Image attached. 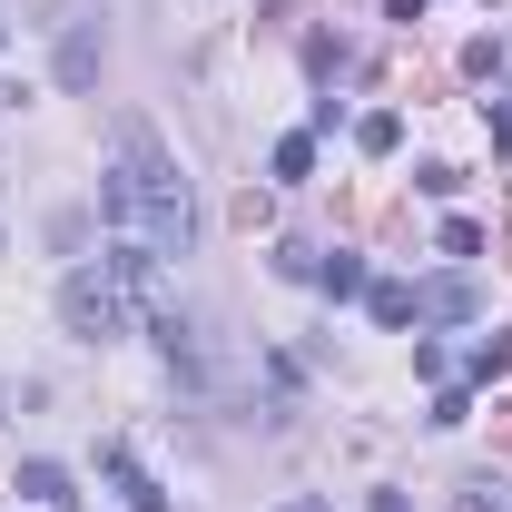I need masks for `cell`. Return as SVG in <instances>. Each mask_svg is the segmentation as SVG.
Wrapping results in <instances>:
<instances>
[{"label":"cell","mask_w":512,"mask_h":512,"mask_svg":"<svg viewBox=\"0 0 512 512\" xmlns=\"http://www.w3.org/2000/svg\"><path fill=\"white\" fill-rule=\"evenodd\" d=\"M128 316H138V296L109 276V256H99V266H69V276H60V325L79 335V345H119Z\"/></svg>","instance_id":"obj_2"},{"label":"cell","mask_w":512,"mask_h":512,"mask_svg":"<svg viewBox=\"0 0 512 512\" xmlns=\"http://www.w3.org/2000/svg\"><path fill=\"white\" fill-rule=\"evenodd\" d=\"M316 286L335 296V306H345V296H365L375 276H365V256H345V247H335V256H316Z\"/></svg>","instance_id":"obj_6"},{"label":"cell","mask_w":512,"mask_h":512,"mask_svg":"<svg viewBox=\"0 0 512 512\" xmlns=\"http://www.w3.org/2000/svg\"><path fill=\"white\" fill-rule=\"evenodd\" d=\"M463 512H503V493L493 483H463Z\"/></svg>","instance_id":"obj_14"},{"label":"cell","mask_w":512,"mask_h":512,"mask_svg":"<svg viewBox=\"0 0 512 512\" xmlns=\"http://www.w3.org/2000/svg\"><path fill=\"white\" fill-rule=\"evenodd\" d=\"M365 306H375V325L404 335V325H414V286H394V276H384V286H365Z\"/></svg>","instance_id":"obj_10"},{"label":"cell","mask_w":512,"mask_h":512,"mask_svg":"<svg viewBox=\"0 0 512 512\" xmlns=\"http://www.w3.org/2000/svg\"><path fill=\"white\" fill-rule=\"evenodd\" d=\"M266 168H276V178H306V168H316V128H286V138H276V158H266Z\"/></svg>","instance_id":"obj_11"},{"label":"cell","mask_w":512,"mask_h":512,"mask_svg":"<svg viewBox=\"0 0 512 512\" xmlns=\"http://www.w3.org/2000/svg\"><path fill=\"white\" fill-rule=\"evenodd\" d=\"M512 365V335H483V345H473V384H493Z\"/></svg>","instance_id":"obj_12"},{"label":"cell","mask_w":512,"mask_h":512,"mask_svg":"<svg viewBox=\"0 0 512 512\" xmlns=\"http://www.w3.org/2000/svg\"><path fill=\"white\" fill-rule=\"evenodd\" d=\"M355 148H365V158H394V148H404V119H394V109H365V119H355Z\"/></svg>","instance_id":"obj_9"},{"label":"cell","mask_w":512,"mask_h":512,"mask_svg":"<svg viewBox=\"0 0 512 512\" xmlns=\"http://www.w3.org/2000/svg\"><path fill=\"white\" fill-rule=\"evenodd\" d=\"M0 109H10V99H0Z\"/></svg>","instance_id":"obj_18"},{"label":"cell","mask_w":512,"mask_h":512,"mask_svg":"<svg viewBox=\"0 0 512 512\" xmlns=\"http://www.w3.org/2000/svg\"><path fill=\"white\" fill-rule=\"evenodd\" d=\"M0 40H10V20H0Z\"/></svg>","instance_id":"obj_17"},{"label":"cell","mask_w":512,"mask_h":512,"mask_svg":"<svg viewBox=\"0 0 512 512\" xmlns=\"http://www.w3.org/2000/svg\"><path fill=\"white\" fill-rule=\"evenodd\" d=\"M99 473H109V483H119V493H128V512H168V493L148 483V463H138V453H128V444H109V453H99Z\"/></svg>","instance_id":"obj_5"},{"label":"cell","mask_w":512,"mask_h":512,"mask_svg":"<svg viewBox=\"0 0 512 512\" xmlns=\"http://www.w3.org/2000/svg\"><path fill=\"white\" fill-rule=\"evenodd\" d=\"M20 493H30V503H40V512H69V503H79V493H69V473H60V463H20Z\"/></svg>","instance_id":"obj_7"},{"label":"cell","mask_w":512,"mask_h":512,"mask_svg":"<svg viewBox=\"0 0 512 512\" xmlns=\"http://www.w3.org/2000/svg\"><path fill=\"white\" fill-rule=\"evenodd\" d=\"M365 512H414V503H404V493H375V503H365Z\"/></svg>","instance_id":"obj_15"},{"label":"cell","mask_w":512,"mask_h":512,"mask_svg":"<svg viewBox=\"0 0 512 512\" xmlns=\"http://www.w3.org/2000/svg\"><path fill=\"white\" fill-rule=\"evenodd\" d=\"M276 512H335V503H316V493H296V503H276Z\"/></svg>","instance_id":"obj_16"},{"label":"cell","mask_w":512,"mask_h":512,"mask_svg":"<svg viewBox=\"0 0 512 512\" xmlns=\"http://www.w3.org/2000/svg\"><path fill=\"white\" fill-rule=\"evenodd\" d=\"M483 316V286L473 276H424L414 286V325H473Z\"/></svg>","instance_id":"obj_3"},{"label":"cell","mask_w":512,"mask_h":512,"mask_svg":"<svg viewBox=\"0 0 512 512\" xmlns=\"http://www.w3.org/2000/svg\"><path fill=\"white\" fill-rule=\"evenodd\" d=\"M148 335H158V355H168V375H197V325H188V316H158Z\"/></svg>","instance_id":"obj_8"},{"label":"cell","mask_w":512,"mask_h":512,"mask_svg":"<svg viewBox=\"0 0 512 512\" xmlns=\"http://www.w3.org/2000/svg\"><path fill=\"white\" fill-rule=\"evenodd\" d=\"M99 60H109L99 20H69V40H60V89H89V79H99Z\"/></svg>","instance_id":"obj_4"},{"label":"cell","mask_w":512,"mask_h":512,"mask_svg":"<svg viewBox=\"0 0 512 512\" xmlns=\"http://www.w3.org/2000/svg\"><path fill=\"white\" fill-rule=\"evenodd\" d=\"M99 217L138 237V247L158 256H188L197 247V207H188V178H178V158H168V138L148 119H119V158H109V178H99Z\"/></svg>","instance_id":"obj_1"},{"label":"cell","mask_w":512,"mask_h":512,"mask_svg":"<svg viewBox=\"0 0 512 512\" xmlns=\"http://www.w3.org/2000/svg\"><path fill=\"white\" fill-rule=\"evenodd\" d=\"M463 414H473V394H463V384H444V394H434V414H424V424H444V434H453V424H463Z\"/></svg>","instance_id":"obj_13"}]
</instances>
